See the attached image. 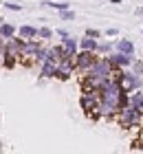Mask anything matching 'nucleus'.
<instances>
[{
  "label": "nucleus",
  "instance_id": "f257e3e1",
  "mask_svg": "<svg viewBox=\"0 0 143 154\" xmlns=\"http://www.w3.org/2000/svg\"><path fill=\"white\" fill-rule=\"evenodd\" d=\"M114 121H117L119 128H123V130H139L141 123H143V110H139V108H134V106L128 103L126 108H121L117 112Z\"/></svg>",
  "mask_w": 143,
  "mask_h": 154
},
{
  "label": "nucleus",
  "instance_id": "f03ea898",
  "mask_svg": "<svg viewBox=\"0 0 143 154\" xmlns=\"http://www.w3.org/2000/svg\"><path fill=\"white\" fill-rule=\"evenodd\" d=\"M112 77L121 84V88H123L126 93H134V90L143 88V79H141V75L132 73V71H128V68H117V71L112 73Z\"/></svg>",
  "mask_w": 143,
  "mask_h": 154
},
{
  "label": "nucleus",
  "instance_id": "7ed1b4c3",
  "mask_svg": "<svg viewBox=\"0 0 143 154\" xmlns=\"http://www.w3.org/2000/svg\"><path fill=\"white\" fill-rule=\"evenodd\" d=\"M79 108L90 121H101L99 115V93H82L79 95Z\"/></svg>",
  "mask_w": 143,
  "mask_h": 154
},
{
  "label": "nucleus",
  "instance_id": "20e7f679",
  "mask_svg": "<svg viewBox=\"0 0 143 154\" xmlns=\"http://www.w3.org/2000/svg\"><path fill=\"white\" fill-rule=\"evenodd\" d=\"M112 73H114V68H112V64L108 62V57H106V55H99V60H97L84 75H90V77H95V79L108 82V79H112Z\"/></svg>",
  "mask_w": 143,
  "mask_h": 154
},
{
  "label": "nucleus",
  "instance_id": "39448f33",
  "mask_svg": "<svg viewBox=\"0 0 143 154\" xmlns=\"http://www.w3.org/2000/svg\"><path fill=\"white\" fill-rule=\"evenodd\" d=\"M97 60H99V55H97L95 51H84V48H79V51L75 53V57H73V62H75V71L84 75Z\"/></svg>",
  "mask_w": 143,
  "mask_h": 154
},
{
  "label": "nucleus",
  "instance_id": "423d86ee",
  "mask_svg": "<svg viewBox=\"0 0 143 154\" xmlns=\"http://www.w3.org/2000/svg\"><path fill=\"white\" fill-rule=\"evenodd\" d=\"M75 73H77V71H75V62H73V57H62L60 62H57L55 79H60V82H68Z\"/></svg>",
  "mask_w": 143,
  "mask_h": 154
},
{
  "label": "nucleus",
  "instance_id": "0eeeda50",
  "mask_svg": "<svg viewBox=\"0 0 143 154\" xmlns=\"http://www.w3.org/2000/svg\"><path fill=\"white\" fill-rule=\"evenodd\" d=\"M106 57H108V62L112 64V68L117 71V68H130L134 55H126V53H119V51H110Z\"/></svg>",
  "mask_w": 143,
  "mask_h": 154
},
{
  "label": "nucleus",
  "instance_id": "6e6552de",
  "mask_svg": "<svg viewBox=\"0 0 143 154\" xmlns=\"http://www.w3.org/2000/svg\"><path fill=\"white\" fill-rule=\"evenodd\" d=\"M60 44L64 46V57H75V53L79 51V40L73 38V35L60 40Z\"/></svg>",
  "mask_w": 143,
  "mask_h": 154
},
{
  "label": "nucleus",
  "instance_id": "1a4fd4ad",
  "mask_svg": "<svg viewBox=\"0 0 143 154\" xmlns=\"http://www.w3.org/2000/svg\"><path fill=\"white\" fill-rule=\"evenodd\" d=\"M55 73H57V62L46 60L40 64V79H55Z\"/></svg>",
  "mask_w": 143,
  "mask_h": 154
},
{
  "label": "nucleus",
  "instance_id": "9d476101",
  "mask_svg": "<svg viewBox=\"0 0 143 154\" xmlns=\"http://www.w3.org/2000/svg\"><path fill=\"white\" fill-rule=\"evenodd\" d=\"M114 51L126 53V55H134V42L128 40V38H119L117 42H114Z\"/></svg>",
  "mask_w": 143,
  "mask_h": 154
},
{
  "label": "nucleus",
  "instance_id": "9b49d317",
  "mask_svg": "<svg viewBox=\"0 0 143 154\" xmlns=\"http://www.w3.org/2000/svg\"><path fill=\"white\" fill-rule=\"evenodd\" d=\"M18 35L22 40H35L38 38V29L31 24H22V26H18Z\"/></svg>",
  "mask_w": 143,
  "mask_h": 154
},
{
  "label": "nucleus",
  "instance_id": "f8f14e48",
  "mask_svg": "<svg viewBox=\"0 0 143 154\" xmlns=\"http://www.w3.org/2000/svg\"><path fill=\"white\" fill-rule=\"evenodd\" d=\"M97 44H99V40L90 38V35L79 38V48H84V51H95L97 53Z\"/></svg>",
  "mask_w": 143,
  "mask_h": 154
},
{
  "label": "nucleus",
  "instance_id": "ddd939ff",
  "mask_svg": "<svg viewBox=\"0 0 143 154\" xmlns=\"http://www.w3.org/2000/svg\"><path fill=\"white\" fill-rule=\"evenodd\" d=\"M16 33H18V26H13L11 22H7V20H5V22L0 24V38L9 40V38H13V35H16Z\"/></svg>",
  "mask_w": 143,
  "mask_h": 154
},
{
  "label": "nucleus",
  "instance_id": "4468645a",
  "mask_svg": "<svg viewBox=\"0 0 143 154\" xmlns=\"http://www.w3.org/2000/svg\"><path fill=\"white\" fill-rule=\"evenodd\" d=\"M62 57H64V46H62V44L48 46V60H53V62H60Z\"/></svg>",
  "mask_w": 143,
  "mask_h": 154
},
{
  "label": "nucleus",
  "instance_id": "2eb2a0df",
  "mask_svg": "<svg viewBox=\"0 0 143 154\" xmlns=\"http://www.w3.org/2000/svg\"><path fill=\"white\" fill-rule=\"evenodd\" d=\"M130 106L143 110V93H141V88L134 90V93H130Z\"/></svg>",
  "mask_w": 143,
  "mask_h": 154
},
{
  "label": "nucleus",
  "instance_id": "dca6fc26",
  "mask_svg": "<svg viewBox=\"0 0 143 154\" xmlns=\"http://www.w3.org/2000/svg\"><path fill=\"white\" fill-rule=\"evenodd\" d=\"M46 60H48V46H44V44H42V46H40V51L35 53V57H33V62H35V64L40 66L42 62H46Z\"/></svg>",
  "mask_w": 143,
  "mask_h": 154
},
{
  "label": "nucleus",
  "instance_id": "f3484780",
  "mask_svg": "<svg viewBox=\"0 0 143 154\" xmlns=\"http://www.w3.org/2000/svg\"><path fill=\"white\" fill-rule=\"evenodd\" d=\"M110 51H114L112 42H99V44H97V55H108Z\"/></svg>",
  "mask_w": 143,
  "mask_h": 154
},
{
  "label": "nucleus",
  "instance_id": "a211bd4d",
  "mask_svg": "<svg viewBox=\"0 0 143 154\" xmlns=\"http://www.w3.org/2000/svg\"><path fill=\"white\" fill-rule=\"evenodd\" d=\"M53 35H55V31L48 29V26H40V29H38V40H42V42H44V40H51Z\"/></svg>",
  "mask_w": 143,
  "mask_h": 154
},
{
  "label": "nucleus",
  "instance_id": "6ab92c4d",
  "mask_svg": "<svg viewBox=\"0 0 143 154\" xmlns=\"http://www.w3.org/2000/svg\"><path fill=\"white\" fill-rule=\"evenodd\" d=\"M60 20H62V22H73V20H75V11H70V9L60 11Z\"/></svg>",
  "mask_w": 143,
  "mask_h": 154
},
{
  "label": "nucleus",
  "instance_id": "aec40b11",
  "mask_svg": "<svg viewBox=\"0 0 143 154\" xmlns=\"http://www.w3.org/2000/svg\"><path fill=\"white\" fill-rule=\"evenodd\" d=\"M130 71H132V73H137V75H143V62L134 57V60H132V64H130Z\"/></svg>",
  "mask_w": 143,
  "mask_h": 154
},
{
  "label": "nucleus",
  "instance_id": "412c9836",
  "mask_svg": "<svg viewBox=\"0 0 143 154\" xmlns=\"http://www.w3.org/2000/svg\"><path fill=\"white\" fill-rule=\"evenodd\" d=\"M84 35H90V38H95V40H101V31H97V29H86Z\"/></svg>",
  "mask_w": 143,
  "mask_h": 154
},
{
  "label": "nucleus",
  "instance_id": "4be33fe9",
  "mask_svg": "<svg viewBox=\"0 0 143 154\" xmlns=\"http://www.w3.org/2000/svg\"><path fill=\"white\" fill-rule=\"evenodd\" d=\"M5 7L9 11H22V5H16V2H5Z\"/></svg>",
  "mask_w": 143,
  "mask_h": 154
},
{
  "label": "nucleus",
  "instance_id": "5701e85b",
  "mask_svg": "<svg viewBox=\"0 0 143 154\" xmlns=\"http://www.w3.org/2000/svg\"><path fill=\"white\" fill-rule=\"evenodd\" d=\"M104 35H108V38H117L119 35V29H114V26H110V29H106Z\"/></svg>",
  "mask_w": 143,
  "mask_h": 154
},
{
  "label": "nucleus",
  "instance_id": "b1692460",
  "mask_svg": "<svg viewBox=\"0 0 143 154\" xmlns=\"http://www.w3.org/2000/svg\"><path fill=\"white\" fill-rule=\"evenodd\" d=\"M55 35H57V38H60V40H64V38H68V35H70V33H68L66 29H57V31H55Z\"/></svg>",
  "mask_w": 143,
  "mask_h": 154
},
{
  "label": "nucleus",
  "instance_id": "393cba45",
  "mask_svg": "<svg viewBox=\"0 0 143 154\" xmlns=\"http://www.w3.org/2000/svg\"><path fill=\"white\" fill-rule=\"evenodd\" d=\"M0 68H5V46L0 48Z\"/></svg>",
  "mask_w": 143,
  "mask_h": 154
},
{
  "label": "nucleus",
  "instance_id": "a878e982",
  "mask_svg": "<svg viewBox=\"0 0 143 154\" xmlns=\"http://www.w3.org/2000/svg\"><path fill=\"white\" fill-rule=\"evenodd\" d=\"M137 16H139V18H143V7H139V9H137Z\"/></svg>",
  "mask_w": 143,
  "mask_h": 154
},
{
  "label": "nucleus",
  "instance_id": "bb28decb",
  "mask_svg": "<svg viewBox=\"0 0 143 154\" xmlns=\"http://www.w3.org/2000/svg\"><path fill=\"white\" fill-rule=\"evenodd\" d=\"M110 5H121V0H110Z\"/></svg>",
  "mask_w": 143,
  "mask_h": 154
},
{
  "label": "nucleus",
  "instance_id": "cd10ccee",
  "mask_svg": "<svg viewBox=\"0 0 143 154\" xmlns=\"http://www.w3.org/2000/svg\"><path fill=\"white\" fill-rule=\"evenodd\" d=\"M0 152H5V145H2V141H0Z\"/></svg>",
  "mask_w": 143,
  "mask_h": 154
},
{
  "label": "nucleus",
  "instance_id": "c85d7f7f",
  "mask_svg": "<svg viewBox=\"0 0 143 154\" xmlns=\"http://www.w3.org/2000/svg\"><path fill=\"white\" fill-rule=\"evenodd\" d=\"M2 22H5V18H0V24H2Z\"/></svg>",
  "mask_w": 143,
  "mask_h": 154
},
{
  "label": "nucleus",
  "instance_id": "c756f323",
  "mask_svg": "<svg viewBox=\"0 0 143 154\" xmlns=\"http://www.w3.org/2000/svg\"><path fill=\"white\" fill-rule=\"evenodd\" d=\"M141 33H143V29H141Z\"/></svg>",
  "mask_w": 143,
  "mask_h": 154
}]
</instances>
